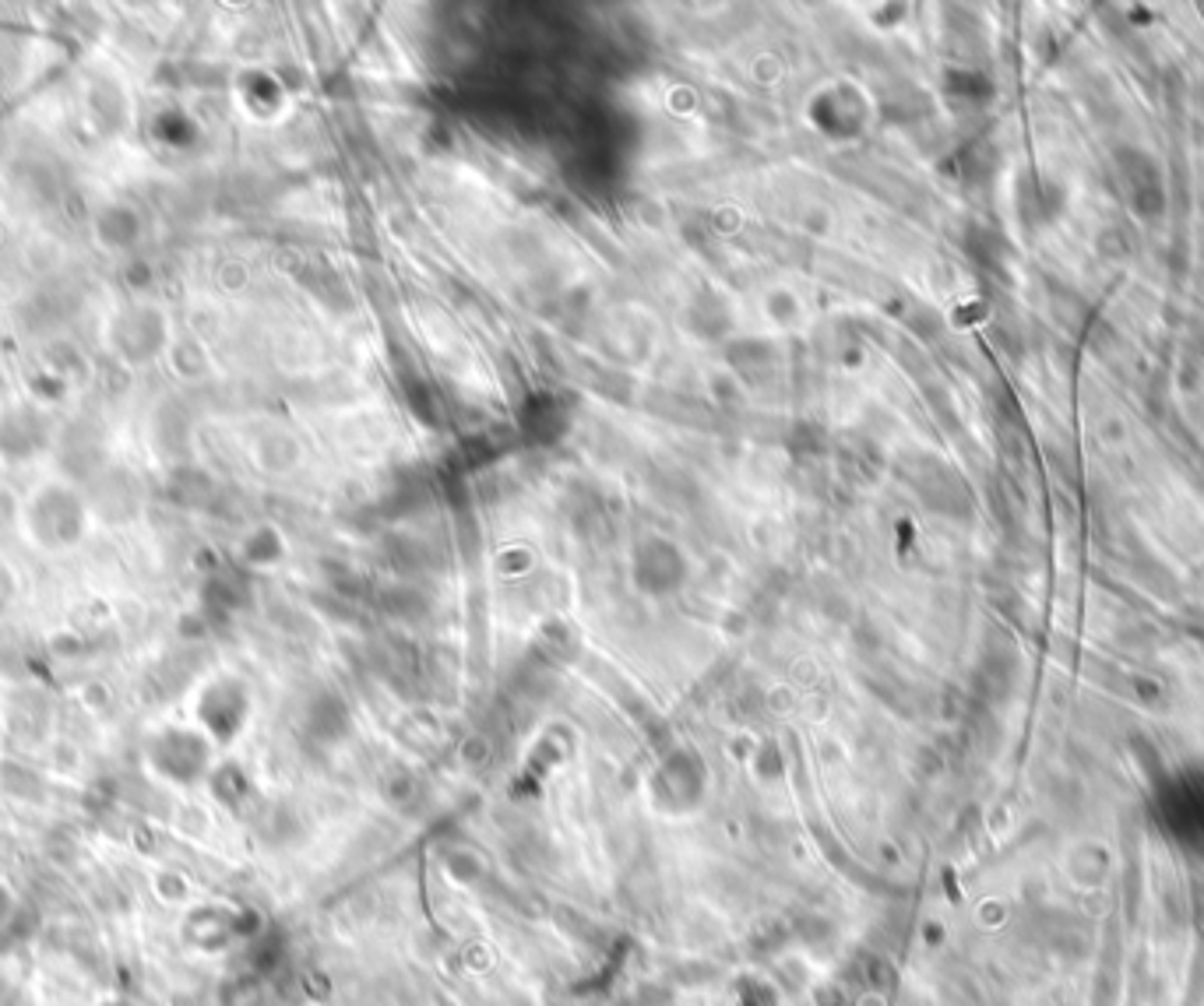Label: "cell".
Listing matches in <instances>:
<instances>
[{
  "instance_id": "1",
  "label": "cell",
  "mask_w": 1204,
  "mask_h": 1006,
  "mask_svg": "<svg viewBox=\"0 0 1204 1006\" xmlns=\"http://www.w3.org/2000/svg\"><path fill=\"white\" fill-rule=\"evenodd\" d=\"M236 933L233 929V919L226 915L219 904H194L184 922H180V936L190 950L198 953H215L230 944V936Z\"/></svg>"
},
{
  "instance_id": "2",
  "label": "cell",
  "mask_w": 1204,
  "mask_h": 1006,
  "mask_svg": "<svg viewBox=\"0 0 1204 1006\" xmlns=\"http://www.w3.org/2000/svg\"><path fill=\"white\" fill-rule=\"evenodd\" d=\"M15 908H18V904H15V894H11V890H8L4 884H0V929H4V925L11 922V915H15Z\"/></svg>"
},
{
  "instance_id": "3",
  "label": "cell",
  "mask_w": 1204,
  "mask_h": 1006,
  "mask_svg": "<svg viewBox=\"0 0 1204 1006\" xmlns=\"http://www.w3.org/2000/svg\"><path fill=\"white\" fill-rule=\"evenodd\" d=\"M96 1006H145L137 996H127V992H106V996H99Z\"/></svg>"
}]
</instances>
